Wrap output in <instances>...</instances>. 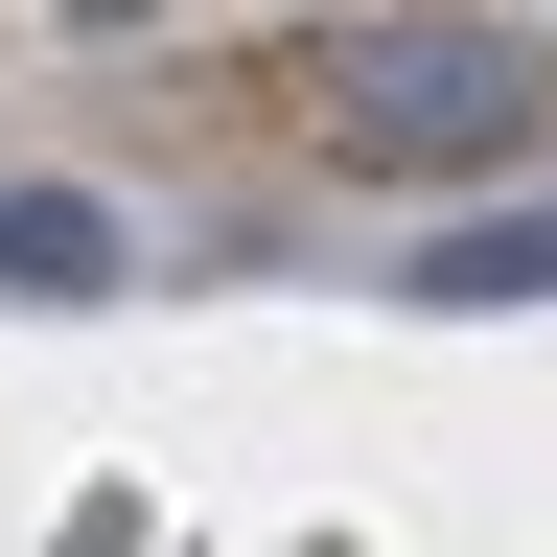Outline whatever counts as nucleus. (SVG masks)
<instances>
[{
	"mask_svg": "<svg viewBox=\"0 0 557 557\" xmlns=\"http://www.w3.org/2000/svg\"><path fill=\"white\" fill-rule=\"evenodd\" d=\"M302 116H325V163H372V186H487L557 116V70L511 24H325L302 47Z\"/></svg>",
	"mask_w": 557,
	"mask_h": 557,
	"instance_id": "nucleus-1",
	"label": "nucleus"
},
{
	"mask_svg": "<svg viewBox=\"0 0 557 557\" xmlns=\"http://www.w3.org/2000/svg\"><path fill=\"white\" fill-rule=\"evenodd\" d=\"M0 302H116V209L94 186H0Z\"/></svg>",
	"mask_w": 557,
	"mask_h": 557,
	"instance_id": "nucleus-2",
	"label": "nucleus"
},
{
	"mask_svg": "<svg viewBox=\"0 0 557 557\" xmlns=\"http://www.w3.org/2000/svg\"><path fill=\"white\" fill-rule=\"evenodd\" d=\"M418 302H465V325L487 302H557V209H465V233L418 256Z\"/></svg>",
	"mask_w": 557,
	"mask_h": 557,
	"instance_id": "nucleus-3",
	"label": "nucleus"
}]
</instances>
